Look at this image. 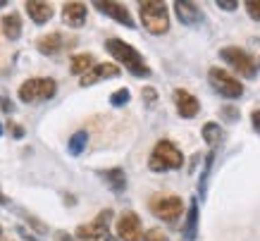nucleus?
Segmentation results:
<instances>
[{
    "label": "nucleus",
    "mask_w": 260,
    "mask_h": 241,
    "mask_svg": "<svg viewBox=\"0 0 260 241\" xmlns=\"http://www.w3.org/2000/svg\"><path fill=\"white\" fill-rule=\"evenodd\" d=\"M105 50H108L119 65H124L134 77H150V67L146 65V60H143L141 53H139L134 46L124 43L122 39H108L105 41Z\"/></svg>",
    "instance_id": "1"
},
{
    "label": "nucleus",
    "mask_w": 260,
    "mask_h": 241,
    "mask_svg": "<svg viewBox=\"0 0 260 241\" xmlns=\"http://www.w3.org/2000/svg\"><path fill=\"white\" fill-rule=\"evenodd\" d=\"M139 15H141V24L146 26V32L153 36H162L170 32V12L167 5L160 0H143L139 3Z\"/></svg>",
    "instance_id": "2"
},
{
    "label": "nucleus",
    "mask_w": 260,
    "mask_h": 241,
    "mask_svg": "<svg viewBox=\"0 0 260 241\" xmlns=\"http://www.w3.org/2000/svg\"><path fill=\"white\" fill-rule=\"evenodd\" d=\"M184 165V156L181 150L174 146L172 141H158L153 153L148 158V167L153 172H167V170H179Z\"/></svg>",
    "instance_id": "3"
},
{
    "label": "nucleus",
    "mask_w": 260,
    "mask_h": 241,
    "mask_svg": "<svg viewBox=\"0 0 260 241\" xmlns=\"http://www.w3.org/2000/svg\"><path fill=\"white\" fill-rule=\"evenodd\" d=\"M57 91L55 79L48 77H36V79H26L19 86V101L22 103H39V101H48L53 98Z\"/></svg>",
    "instance_id": "4"
},
{
    "label": "nucleus",
    "mask_w": 260,
    "mask_h": 241,
    "mask_svg": "<svg viewBox=\"0 0 260 241\" xmlns=\"http://www.w3.org/2000/svg\"><path fill=\"white\" fill-rule=\"evenodd\" d=\"M220 57L229 65V67H232V70L239 72V74L246 77V79H253L255 74H258V65H255V60L246 53L244 48L224 46V48H220Z\"/></svg>",
    "instance_id": "5"
},
{
    "label": "nucleus",
    "mask_w": 260,
    "mask_h": 241,
    "mask_svg": "<svg viewBox=\"0 0 260 241\" xmlns=\"http://www.w3.org/2000/svg\"><path fill=\"white\" fill-rule=\"evenodd\" d=\"M208 81H210V86H213L217 94L224 96V98H229V101H237V98L244 96V86H241V81H239L237 77H232L227 70L210 67V72H208Z\"/></svg>",
    "instance_id": "6"
},
{
    "label": "nucleus",
    "mask_w": 260,
    "mask_h": 241,
    "mask_svg": "<svg viewBox=\"0 0 260 241\" xmlns=\"http://www.w3.org/2000/svg\"><path fill=\"white\" fill-rule=\"evenodd\" d=\"M148 208L162 222H177L184 213V203L179 196H155V198H150Z\"/></svg>",
    "instance_id": "7"
},
{
    "label": "nucleus",
    "mask_w": 260,
    "mask_h": 241,
    "mask_svg": "<svg viewBox=\"0 0 260 241\" xmlns=\"http://www.w3.org/2000/svg\"><path fill=\"white\" fill-rule=\"evenodd\" d=\"M110 220H112V210H103L93 222L81 225L77 229V239L79 241H110Z\"/></svg>",
    "instance_id": "8"
},
{
    "label": "nucleus",
    "mask_w": 260,
    "mask_h": 241,
    "mask_svg": "<svg viewBox=\"0 0 260 241\" xmlns=\"http://www.w3.org/2000/svg\"><path fill=\"white\" fill-rule=\"evenodd\" d=\"M117 236L122 241H141V220H139V215L136 213H132V210H126V213H122L117 220Z\"/></svg>",
    "instance_id": "9"
},
{
    "label": "nucleus",
    "mask_w": 260,
    "mask_h": 241,
    "mask_svg": "<svg viewBox=\"0 0 260 241\" xmlns=\"http://www.w3.org/2000/svg\"><path fill=\"white\" fill-rule=\"evenodd\" d=\"M174 105H177V112H179V117H184V119H191V117L198 115V110H201V103H198L196 96H191L189 91H184V88H174Z\"/></svg>",
    "instance_id": "10"
},
{
    "label": "nucleus",
    "mask_w": 260,
    "mask_h": 241,
    "mask_svg": "<svg viewBox=\"0 0 260 241\" xmlns=\"http://www.w3.org/2000/svg\"><path fill=\"white\" fill-rule=\"evenodd\" d=\"M174 12H177V19L184 26H198L203 22V10L198 8L196 3H189V0H177L174 3Z\"/></svg>",
    "instance_id": "11"
},
{
    "label": "nucleus",
    "mask_w": 260,
    "mask_h": 241,
    "mask_svg": "<svg viewBox=\"0 0 260 241\" xmlns=\"http://www.w3.org/2000/svg\"><path fill=\"white\" fill-rule=\"evenodd\" d=\"M93 8L101 10L105 17H110V19H115V22L129 26V29L134 26V19H132V15H129V10H126L124 5H119V3H108V0L103 3V0H95Z\"/></svg>",
    "instance_id": "12"
},
{
    "label": "nucleus",
    "mask_w": 260,
    "mask_h": 241,
    "mask_svg": "<svg viewBox=\"0 0 260 241\" xmlns=\"http://www.w3.org/2000/svg\"><path fill=\"white\" fill-rule=\"evenodd\" d=\"M119 77V67L112 63H103V65H93L91 70L81 77V86H93L98 81H105V79H115Z\"/></svg>",
    "instance_id": "13"
},
{
    "label": "nucleus",
    "mask_w": 260,
    "mask_h": 241,
    "mask_svg": "<svg viewBox=\"0 0 260 241\" xmlns=\"http://www.w3.org/2000/svg\"><path fill=\"white\" fill-rule=\"evenodd\" d=\"M86 15H88V10L84 3H64L62 5V19L72 29L84 26V24H86Z\"/></svg>",
    "instance_id": "14"
},
{
    "label": "nucleus",
    "mask_w": 260,
    "mask_h": 241,
    "mask_svg": "<svg viewBox=\"0 0 260 241\" xmlns=\"http://www.w3.org/2000/svg\"><path fill=\"white\" fill-rule=\"evenodd\" d=\"M24 10H26V15L31 17L34 24H46L53 19V8L48 5V3H39V0H29L26 5H24Z\"/></svg>",
    "instance_id": "15"
},
{
    "label": "nucleus",
    "mask_w": 260,
    "mask_h": 241,
    "mask_svg": "<svg viewBox=\"0 0 260 241\" xmlns=\"http://www.w3.org/2000/svg\"><path fill=\"white\" fill-rule=\"evenodd\" d=\"M64 46V36L60 32H53V34H46V36H41L36 41V48H39L43 55H55L60 53Z\"/></svg>",
    "instance_id": "16"
},
{
    "label": "nucleus",
    "mask_w": 260,
    "mask_h": 241,
    "mask_svg": "<svg viewBox=\"0 0 260 241\" xmlns=\"http://www.w3.org/2000/svg\"><path fill=\"white\" fill-rule=\"evenodd\" d=\"M0 29L5 34V39H10V41L19 39L22 36V17H19V12H10V15L3 17L0 19Z\"/></svg>",
    "instance_id": "17"
},
{
    "label": "nucleus",
    "mask_w": 260,
    "mask_h": 241,
    "mask_svg": "<svg viewBox=\"0 0 260 241\" xmlns=\"http://www.w3.org/2000/svg\"><path fill=\"white\" fill-rule=\"evenodd\" d=\"M101 177L108 182V187L115 191V194H122L126 189V174L122 167H112V170H105L101 172Z\"/></svg>",
    "instance_id": "18"
},
{
    "label": "nucleus",
    "mask_w": 260,
    "mask_h": 241,
    "mask_svg": "<svg viewBox=\"0 0 260 241\" xmlns=\"http://www.w3.org/2000/svg\"><path fill=\"white\" fill-rule=\"evenodd\" d=\"M196 229H198V201L193 198L189 205V213H186V225H184V239L193 241L196 239Z\"/></svg>",
    "instance_id": "19"
},
{
    "label": "nucleus",
    "mask_w": 260,
    "mask_h": 241,
    "mask_svg": "<svg viewBox=\"0 0 260 241\" xmlns=\"http://www.w3.org/2000/svg\"><path fill=\"white\" fill-rule=\"evenodd\" d=\"M91 67H93V55H88V53L74 55L72 63H70V72L74 74V77H84Z\"/></svg>",
    "instance_id": "20"
},
{
    "label": "nucleus",
    "mask_w": 260,
    "mask_h": 241,
    "mask_svg": "<svg viewBox=\"0 0 260 241\" xmlns=\"http://www.w3.org/2000/svg\"><path fill=\"white\" fill-rule=\"evenodd\" d=\"M222 136H224V134H222V127L217 125V122H205L203 125V141L208 146L215 148L222 141Z\"/></svg>",
    "instance_id": "21"
},
{
    "label": "nucleus",
    "mask_w": 260,
    "mask_h": 241,
    "mask_svg": "<svg viewBox=\"0 0 260 241\" xmlns=\"http://www.w3.org/2000/svg\"><path fill=\"white\" fill-rule=\"evenodd\" d=\"M86 143H88V134L84 132V129H81V132H77L70 139V143H67L70 156H81V153H84V148H86Z\"/></svg>",
    "instance_id": "22"
},
{
    "label": "nucleus",
    "mask_w": 260,
    "mask_h": 241,
    "mask_svg": "<svg viewBox=\"0 0 260 241\" xmlns=\"http://www.w3.org/2000/svg\"><path fill=\"white\" fill-rule=\"evenodd\" d=\"M213 163H215V153H208V158H205V167H203V177H201V182H198V187H201V198L205 196V184H208V174H210V170H213Z\"/></svg>",
    "instance_id": "23"
},
{
    "label": "nucleus",
    "mask_w": 260,
    "mask_h": 241,
    "mask_svg": "<svg viewBox=\"0 0 260 241\" xmlns=\"http://www.w3.org/2000/svg\"><path fill=\"white\" fill-rule=\"evenodd\" d=\"M129 98H132V94H129L126 88H119V91H115V94L110 96V105L122 108V105H126V103H129Z\"/></svg>",
    "instance_id": "24"
},
{
    "label": "nucleus",
    "mask_w": 260,
    "mask_h": 241,
    "mask_svg": "<svg viewBox=\"0 0 260 241\" xmlns=\"http://www.w3.org/2000/svg\"><path fill=\"white\" fill-rule=\"evenodd\" d=\"M141 241H167V236H165V232H162V229L153 227V229H148V232L143 234Z\"/></svg>",
    "instance_id": "25"
},
{
    "label": "nucleus",
    "mask_w": 260,
    "mask_h": 241,
    "mask_svg": "<svg viewBox=\"0 0 260 241\" xmlns=\"http://www.w3.org/2000/svg\"><path fill=\"white\" fill-rule=\"evenodd\" d=\"M244 8H246V12H248V17H251L253 22H260V0L258 3H255V0H248Z\"/></svg>",
    "instance_id": "26"
},
{
    "label": "nucleus",
    "mask_w": 260,
    "mask_h": 241,
    "mask_svg": "<svg viewBox=\"0 0 260 241\" xmlns=\"http://www.w3.org/2000/svg\"><path fill=\"white\" fill-rule=\"evenodd\" d=\"M217 8L224 10V12H234L239 8V3H234V0H217Z\"/></svg>",
    "instance_id": "27"
},
{
    "label": "nucleus",
    "mask_w": 260,
    "mask_h": 241,
    "mask_svg": "<svg viewBox=\"0 0 260 241\" xmlns=\"http://www.w3.org/2000/svg\"><path fill=\"white\" fill-rule=\"evenodd\" d=\"M143 101H146V103H155V101H158L155 88H150V86H148V88H143Z\"/></svg>",
    "instance_id": "28"
},
{
    "label": "nucleus",
    "mask_w": 260,
    "mask_h": 241,
    "mask_svg": "<svg viewBox=\"0 0 260 241\" xmlns=\"http://www.w3.org/2000/svg\"><path fill=\"white\" fill-rule=\"evenodd\" d=\"M8 129H10V134H12V136H15V139H22L24 136V129L19 125H15V122H10L8 125Z\"/></svg>",
    "instance_id": "29"
},
{
    "label": "nucleus",
    "mask_w": 260,
    "mask_h": 241,
    "mask_svg": "<svg viewBox=\"0 0 260 241\" xmlns=\"http://www.w3.org/2000/svg\"><path fill=\"white\" fill-rule=\"evenodd\" d=\"M251 125H253V132L260 134V110H253V115H251Z\"/></svg>",
    "instance_id": "30"
},
{
    "label": "nucleus",
    "mask_w": 260,
    "mask_h": 241,
    "mask_svg": "<svg viewBox=\"0 0 260 241\" xmlns=\"http://www.w3.org/2000/svg\"><path fill=\"white\" fill-rule=\"evenodd\" d=\"M55 241H74V236L67 232H55Z\"/></svg>",
    "instance_id": "31"
},
{
    "label": "nucleus",
    "mask_w": 260,
    "mask_h": 241,
    "mask_svg": "<svg viewBox=\"0 0 260 241\" xmlns=\"http://www.w3.org/2000/svg\"><path fill=\"white\" fill-rule=\"evenodd\" d=\"M0 105H3V110H5V112H12V110H15V108H12V103H10L8 98H0Z\"/></svg>",
    "instance_id": "32"
},
{
    "label": "nucleus",
    "mask_w": 260,
    "mask_h": 241,
    "mask_svg": "<svg viewBox=\"0 0 260 241\" xmlns=\"http://www.w3.org/2000/svg\"><path fill=\"white\" fill-rule=\"evenodd\" d=\"M224 115H227V119H237V110H232V105H229V108L227 110H224Z\"/></svg>",
    "instance_id": "33"
},
{
    "label": "nucleus",
    "mask_w": 260,
    "mask_h": 241,
    "mask_svg": "<svg viewBox=\"0 0 260 241\" xmlns=\"http://www.w3.org/2000/svg\"><path fill=\"white\" fill-rule=\"evenodd\" d=\"M5 5H8V3H5V0H0V10L5 8Z\"/></svg>",
    "instance_id": "34"
},
{
    "label": "nucleus",
    "mask_w": 260,
    "mask_h": 241,
    "mask_svg": "<svg viewBox=\"0 0 260 241\" xmlns=\"http://www.w3.org/2000/svg\"><path fill=\"white\" fill-rule=\"evenodd\" d=\"M0 134H3V125H0Z\"/></svg>",
    "instance_id": "35"
},
{
    "label": "nucleus",
    "mask_w": 260,
    "mask_h": 241,
    "mask_svg": "<svg viewBox=\"0 0 260 241\" xmlns=\"http://www.w3.org/2000/svg\"><path fill=\"white\" fill-rule=\"evenodd\" d=\"M0 234H3V227H0Z\"/></svg>",
    "instance_id": "36"
}]
</instances>
